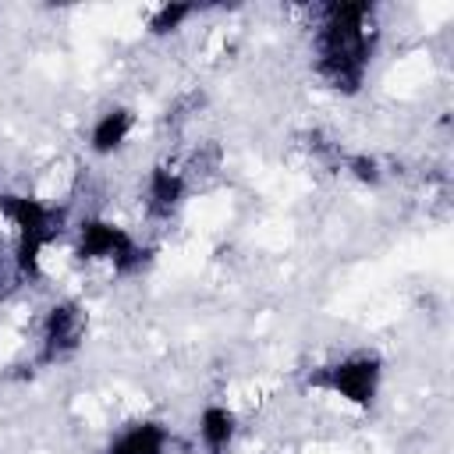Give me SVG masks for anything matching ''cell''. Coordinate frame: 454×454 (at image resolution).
<instances>
[{
	"label": "cell",
	"mask_w": 454,
	"mask_h": 454,
	"mask_svg": "<svg viewBox=\"0 0 454 454\" xmlns=\"http://www.w3.org/2000/svg\"><path fill=\"white\" fill-rule=\"evenodd\" d=\"M376 28L369 4H326L316 25V74L344 96H355L376 53Z\"/></svg>",
	"instance_id": "1"
},
{
	"label": "cell",
	"mask_w": 454,
	"mask_h": 454,
	"mask_svg": "<svg viewBox=\"0 0 454 454\" xmlns=\"http://www.w3.org/2000/svg\"><path fill=\"white\" fill-rule=\"evenodd\" d=\"M0 216L14 227V255L11 266L21 280H39L46 248L64 231V213L28 192H0Z\"/></svg>",
	"instance_id": "2"
},
{
	"label": "cell",
	"mask_w": 454,
	"mask_h": 454,
	"mask_svg": "<svg viewBox=\"0 0 454 454\" xmlns=\"http://www.w3.org/2000/svg\"><path fill=\"white\" fill-rule=\"evenodd\" d=\"M309 383L316 390L340 397L351 408H372L380 397V387H383V358L369 348H358V351H348V355L319 365L309 376Z\"/></svg>",
	"instance_id": "3"
},
{
	"label": "cell",
	"mask_w": 454,
	"mask_h": 454,
	"mask_svg": "<svg viewBox=\"0 0 454 454\" xmlns=\"http://www.w3.org/2000/svg\"><path fill=\"white\" fill-rule=\"evenodd\" d=\"M85 330H89V316L74 298L50 301V309L43 312V323H39L35 362L39 365H60V362L74 358L78 348L85 344Z\"/></svg>",
	"instance_id": "4"
},
{
	"label": "cell",
	"mask_w": 454,
	"mask_h": 454,
	"mask_svg": "<svg viewBox=\"0 0 454 454\" xmlns=\"http://www.w3.org/2000/svg\"><path fill=\"white\" fill-rule=\"evenodd\" d=\"M138 238L121 227L117 220L110 216H82L78 227H74V255L82 262H106L114 266Z\"/></svg>",
	"instance_id": "5"
},
{
	"label": "cell",
	"mask_w": 454,
	"mask_h": 454,
	"mask_svg": "<svg viewBox=\"0 0 454 454\" xmlns=\"http://www.w3.org/2000/svg\"><path fill=\"white\" fill-rule=\"evenodd\" d=\"M135 124H138V117H135V110H131V106H124V103H110V106H106V110H99V114H96V121L89 124V138H85L89 153H92V156H99V160L117 156V153L131 142Z\"/></svg>",
	"instance_id": "6"
},
{
	"label": "cell",
	"mask_w": 454,
	"mask_h": 454,
	"mask_svg": "<svg viewBox=\"0 0 454 454\" xmlns=\"http://www.w3.org/2000/svg\"><path fill=\"white\" fill-rule=\"evenodd\" d=\"M188 202V177L170 163H153L145 174V209L160 220H170Z\"/></svg>",
	"instance_id": "7"
},
{
	"label": "cell",
	"mask_w": 454,
	"mask_h": 454,
	"mask_svg": "<svg viewBox=\"0 0 454 454\" xmlns=\"http://www.w3.org/2000/svg\"><path fill=\"white\" fill-rule=\"evenodd\" d=\"M170 443L174 436L160 419H135L106 440L103 454H167Z\"/></svg>",
	"instance_id": "8"
},
{
	"label": "cell",
	"mask_w": 454,
	"mask_h": 454,
	"mask_svg": "<svg viewBox=\"0 0 454 454\" xmlns=\"http://www.w3.org/2000/svg\"><path fill=\"white\" fill-rule=\"evenodd\" d=\"M238 429H241L238 426V411L231 404H223V401H209L195 415V436H199L206 454H227L234 447V440H238Z\"/></svg>",
	"instance_id": "9"
},
{
	"label": "cell",
	"mask_w": 454,
	"mask_h": 454,
	"mask_svg": "<svg viewBox=\"0 0 454 454\" xmlns=\"http://www.w3.org/2000/svg\"><path fill=\"white\" fill-rule=\"evenodd\" d=\"M199 14L195 4H181V0H167L160 7H153V14L145 18V32L153 39H167V35H177L192 18Z\"/></svg>",
	"instance_id": "10"
},
{
	"label": "cell",
	"mask_w": 454,
	"mask_h": 454,
	"mask_svg": "<svg viewBox=\"0 0 454 454\" xmlns=\"http://www.w3.org/2000/svg\"><path fill=\"white\" fill-rule=\"evenodd\" d=\"M340 170H344L355 184H362V188H380V184H383V177H387L383 160H380L376 153H365V149L344 153V156H340Z\"/></svg>",
	"instance_id": "11"
},
{
	"label": "cell",
	"mask_w": 454,
	"mask_h": 454,
	"mask_svg": "<svg viewBox=\"0 0 454 454\" xmlns=\"http://www.w3.org/2000/svg\"><path fill=\"white\" fill-rule=\"evenodd\" d=\"M0 192H4V188H0Z\"/></svg>",
	"instance_id": "12"
}]
</instances>
